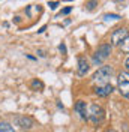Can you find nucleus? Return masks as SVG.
I'll return each mask as SVG.
<instances>
[{
  "mask_svg": "<svg viewBox=\"0 0 129 132\" xmlns=\"http://www.w3.org/2000/svg\"><path fill=\"white\" fill-rule=\"evenodd\" d=\"M105 132H117V131H113V129H110V131H105Z\"/></svg>",
  "mask_w": 129,
  "mask_h": 132,
  "instance_id": "412c9836",
  "label": "nucleus"
},
{
  "mask_svg": "<svg viewBox=\"0 0 129 132\" xmlns=\"http://www.w3.org/2000/svg\"><path fill=\"white\" fill-rule=\"evenodd\" d=\"M89 62L86 60L84 57H80L78 59V75L80 77H83V75L87 74V71H89Z\"/></svg>",
  "mask_w": 129,
  "mask_h": 132,
  "instance_id": "1a4fd4ad",
  "label": "nucleus"
},
{
  "mask_svg": "<svg viewBox=\"0 0 129 132\" xmlns=\"http://www.w3.org/2000/svg\"><path fill=\"white\" fill-rule=\"evenodd\" d=\"M59 50L64 54V53H66V47H64V44H60V45H59Z\"/></svg>",
  "mask_w": 129,
  "mask_h": 132,
  "instance_id": "f3484780",
  "label": "nucleus"
},
{
  "mask_svg": "<svg viewBox=\"0 0 129 132\" xmlns=\"http://www.w3.org/2000/svg\"><path fill=\"white\" fill-rule=\"evenodd\" d=\"M122 51L123 53H129V36L122 42Z\"/></svg>",
  "mask_w": 129,
  "mask_h": 132,
  "instance_id": "f8f14e48",
  "label": "nucleus"
},
{
  "mask_svg": "<svg viewBox=\"0 0 129 132\" xmlns=\"http://www.w3.org/2000/svg\"><path fill=\"white\" fill-rule=\"evenodd\" d=\"M75 111L80 114L81 119H87V105H86L84 101H78L75 104Z\"/></svg>",
  "mask_w": 129,
  "mask_h": 132,
  "instance_id": "6e6552de",
  "label": "nucleus"
},
{
  "mask_svg": "<svg viewBox=\"0 0 129 132\" xmlns=\"http://www.w3.org/2000/svg\"><path fill=\"white\" fill-rule=\"evenodd\" d=\"M71 11H72V8H71V6H68V8L62 9V11H60V14H59V16H62V15H68V14H69Z\"/></svg>",
  "mask_w": 129,
  "mask_h": 132,
  "instance_id": "2eb2a0df",
  "label": "nucleus"
},
{
  "mask_svg": "<svg viewBox=\"0 0 129 132\" xmlns=\"http://www.w3.org/2000/svg\"><path fill=\"white\" fill-rule=\"evenodd\" d=\"M48 6L50 9H56L59 6V2H48Z\"/></svg>",
  "mask_w": 129,
  "mask_h": 132,
  "instance_id": "dca6fc26",
  "label": "nucleus"
},
{
  "mask_svg": "<svg viewBox=\"0 0 129 132\" xmlns=\"http://www.w3.org/2000/svg\"><path fill=\"white\" fill-rule=\"evenodd\" d=\"M114 2H117V3H119V2H126V0H114Z\"/></svg>",
  "mask_w": 129,
  "mask_h": 132,
  "instance_id": "aec40b11",
  "label": "nucleus"
},
{
  "mask_svg": "<svg viewBox=\"0 0 129 132\" xmlns=\"http://www.w3.org/2000/svg\"><path fill=\"white\" fill-rule=\"evenodd\" d=\"M96 5H98V0H89V2L86 3V8H87V11H93Z\"/></svg>",
  "mask_w": 129,
  "mask_h": 132,
  "instance_id": "ddd939ff",
  "label": "nucleus"
},
{
  "mask_svg": "<svg viewBox=\"0 0 129 132\" xmlns=\"http://www.w3.org/2000/svg\"><path fill=\"white\" fill-rule=\"evenodd\" d=\"M0 132H15L12 125L6 123V122H0Z\"/></svg>",
  "mask_w": 129,
  "mask_h": 132,
  "instance_id": "9d476101",
  "label": "nucleus"
},
{
  "mask_svg": "<svg viewBox=\"0 0 129 132\" xmlns=\"http://www.w3.org/2000/svg\"><path fill=\"white\" fill-rule=\"evenodd\" d=\"M125 68H126V72H129V57L126 59V62H125Z\"/></svg>",
  "mask_w": 129,
  "mask_h": 132,
  "instance_id": "a211bd4d",
  "label": "nucleus"
},
{
  "mask_svg": "<svg viewBox=\"0 0 129 132\" xmlns=\"http://www.w3.org/2000/svg\"><path fill=\"white\" fill-rule=\"evenodd\" d=\"M15 123H17V126H20L23 129H30V128H33L35 122H33V119L30 116H17Z\"/></svg>",
  "mask_w": 129,
  "mask_h": 132,
  "instance_id": "423d86ee",
  "label": "nucleus"
},
{
  "mask_svg": "<svg viewBox=\"0 0 129 132\" xmlns=\"http://www.w3.org/2000/svg\"><path fill=\"white\" fill-rule=\"evenodd\" d=\"M32 89L33 90H44V82L41 81V80H33L32 81Z\"/></svg>",
  "mask_w": 129,
  "mask_h": 132,
  "instance_id": "9b49d317",
  "label": "nucleus"
},
{
  "mask_svg": "<svg viewBox=\"0 0 129 132\" xmlns=\"http://www.w3.org/2000/svg\"><path fill=\"white\" fill-rule=\"evenodd\" d=\"M111 92H113V86L108 82V84H104V86H98L96 89H95V93H96L98 96H108V95H111Z\"/></svg>",
  "mask_w": 129,
  "mask_h": 132,
  "instance_id": "0eeeda50",
  "label": "nucleus"
},
{
  "mask_svg": "<svg viewBox=\"0 0 129 132\" xmlns=\"http://www.w3.org/2000/svg\"><path fill=\"white\" fill-rule=\"evenodd\" d=\"M117 86L122 96L129 99V72H122L117 78Z\"/></svg>",
  "mask_w": 129,
  "mask_h": 132,
  "instance_id": "20e7f679",
  "label": "nucleus"
},
{
  "mask_svg": "<svg viewBox=\"0 0 129 132\" xmlns=\"http://www.w3.org/2000/svg\"><path fill=\"white\" fill-rule=\"evenodd\" d=\"M111 77H113V69L110 66H101L96 71V74L93 75V81L98 86H104V84H108Z\"/></svg>",
  "mask_w": 129,
  "mask_h": 132,
  "instance_id": "f03ea898",
  "label": "nucleus"
},
{
  "mask_svg": "<svg viewBox=\"0 0 129 132\" xmlns=\"http://www.w3.org/2000/svg\"><path fill=\"white\" fill-rule=\"evenodd\" d=\"M111 54V45L110 44H102L93 54V63L95 65H102Z\"/></svg>",
  "mask_w": 129,
  "mask_h": 132,
  "instance_id": "7ed1b4c3",
  "label": "nucleus"
},
{
  "mask_svg": "<svg viewBox=\"0 0 129 132\" xmlns=\"http://www.w3.org/2000/svg\"><path fill=\"white\" fill-rule=\"evenodd\" d=\"M26 132H27V131H26Z\"/></svg>",
  "mask_w": 129,
  "mask_h": 132,
  "instance_id": "4be33fe9",
  "label": "nucleus"
},
{
  "mask_svg": "<svg viewBox=\"0 0 129 132\" xmlns=\"http://www.w3.org/2000/svg\"><path fill=\"white\" fill-rule=\"evenodd\" d=\"M128 36H129V30L126 27L117 29V30L111 35V44H113V45H122V42L125 41Z\"/></svg>",
  "mask_w": 129,
  "mask_h": 132,
  "instance_id": "39448f33",
  "label": "nucleus"
},
{
  "mask_svg": "<svg viewBox=\"0 0 129 132\" xmlns=\"http://www.w3.org/2000/svg\"><path fill=\"white\" fill-rule=\"evenodd\" d=\"M105 20H120V15H117V14H107Z\"/></svg>",
  "mask_w": 129,
  "mask_h": 132,
  "instance_id": "4468645a",
  "label": "nucleus"
},
{
  "mask_svg": "<svg viewBox=\"0 0 129 132\" xmlns=\"http://www.w3.org/2000/svg\"><path fill=\"white\" fill-rule=\"evenodd\" d=\"M38 54H39V57H45V56H47V54H45V51H42V50L38 51Z\"/></svg>",
  "mask_w": 129,
  "mask_h": 132,
  "instance_id": "6ab92c4d",
  "label": "nucleus"
},
{
  "mask_svg": "<svg viewBox=\"0 0 129 132\" xmlns=\"http://www.w3.org/2000/svg\"><path fill=\"white\" fill-rule=\"evenodd\" d=\"M87 119H89L93 125L102 123V122H104V119H105L104 108L101 107V105H98V104L90 105V108L87 110Z\"/></svg>",
  "mask_w": 129,
  "mask_h": 132,
  "instance_id": "f257e3e1",
  "label": "nucleus"
}]
</instances>
